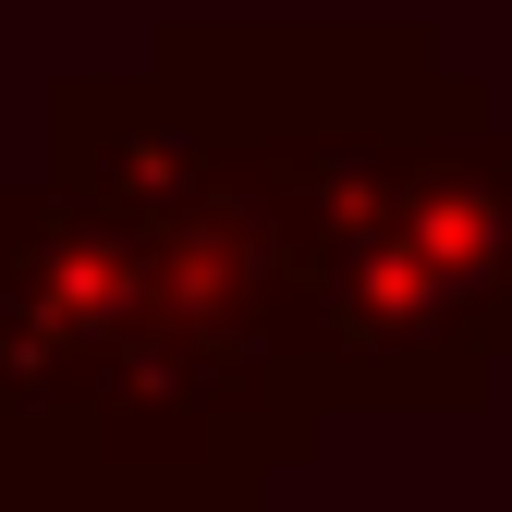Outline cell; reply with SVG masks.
<instances>
[{
	"label": "cell",
	"mask_w": 512,
	"mask_h": 512,
	"mask_svg": "<svg viewBox=\"0 0 512 512\" xmlns=\"http://www.w3.org/2000/svg\"><path fill=\"white\" fill-rule=\"evenodd\" d=\"M135 74L244 171L256 232L354 220L427 135L500 110L464 61L427 25H403V13H354V25H330V13H281V25L183 13V25L147 37Z\"/></svg>",
	"instance_id": "obj_1"
}]
</instances>
